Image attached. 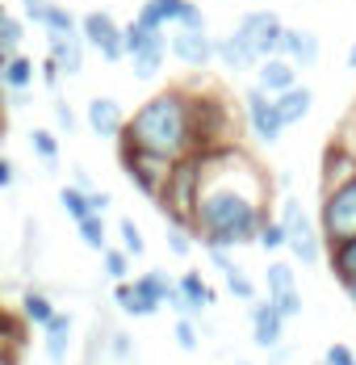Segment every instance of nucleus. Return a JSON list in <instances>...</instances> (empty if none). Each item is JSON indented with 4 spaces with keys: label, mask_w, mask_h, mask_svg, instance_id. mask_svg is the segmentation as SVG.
Listing matches in <instances>:
<instances>
[{
    "label": "nucleus",
    "mask_w": 356,
    "mask_h": 365,
    "mask_svg": "<svg viewBox=\"0 0 356 365\" xmlns=\"http://www.w3.org/2000/svg\"><path fill=\"white\" fill-rule=\"evenodd\" d=\"M214 63H222L226 72L239 76V72H251L256 68V55L235 34H226V38H214Z\"/></svg>",
    "instance_id": "21"
},
{
    "label": "nucleus",
    "mask_w": 356,
    "mask_h": 365,
    "mask_svg": "<svg viewBox=\"0 0 356 365\" xmlns=\"http://www.w3.org/2000/svg\"><path fill=\"white\" fill-rule=\"evenodd\" d=\"M51 106H55V118H59V126H63V130H75V113H71V106L63 101V97H59V93H55V101H51Z\"/></svg>",
    "instance_id": "39"
},
{
    "label": "nucleus",
    "mask_w": 356,
    "mask_h": 365,
    "mask_svg": "<svg viewBox=\"0 0 356 365\" xmlns=\"http://www.w3.org/2000/svg\"><path fill=\"white\" fill-rule=\"evenodd\" d=\"M84 122H88L93 135H101V139H117L122 126H126V110H122L113 97H93V101L84 106Z\"/></svg>",
    "instance_id": "14"
},
{
    "label": "nucleus",
    "mask_w": 356,
    "mask_h": 365,
    "mask_svg": "<svg viewBox=\"0 0 356 365\" xmlns=\"http://www.w3.org/2000/svg\"><path fill=\"white\" fill-rule=\"evenodd\" d=\"M117 155H122L126 177L139 185L147 197H159V189L168 181V168H172V164H164V160H155V155H147V151H135V147H126V143H117Z\"/></svg>",
    "instance_id": "10"
},
{
    "label": "nucleus",
    "mask_w": 356,
    "mask_h": 365,
    "mask_svg": "<svg viewBox=\"0 0 356 365\" xmlns=\"http://www.w3.org/2000/svg\"><path fill=\"white\" fill-rule=\"evenodd\" d=\"M42 331H46V357L55 365H63L68 361V349H71V315L55 311V315L42 324Z\"/></svg>",
    "instance_id": "22"
},
{
    "label": "nucleus",
    "mask_w": 356,
    "mask_h": 365,
    "mask_svg": "<svg viewBox=\"0 0 356 365\" xmlns=\"http://www.w3.org/2000/svg\"><path fill=\"white\" fill-rule=\"evenodd\" d=\"M46 55L59 63V72L63 76H80V68H84V38H80V30L46 34Z\"/></svg>",
    "instance_id": "17"
},
{
    "label": "nucleus",
    "mask_w": 356,
    "mask_h": 365,
    "mask_svg": "<svg viewBox=\"0 0 356 365\" xmlns=\"http://www.w3.org/2000/svg\"><path fill=\"white\" fill-rule=\"evenodd\" d=\"M75 231H80V240H84V248H93V252H101L109 240H105V215H84V219L75 222Z\"/></svg>",
    "instance_id": "29"
},
{
    "label": "nucleus",
    "mask_w": 356,
    "mask_h": 365,
    "mask_svg": "<svg viewBox=\"0 0 356 365\" xmlns=\"http://www.w3.org/2000/svg\"><path fill=\"white\" fill-rule=\"evenodd\" d=\"M348 68H352V72H356V42H352V46H348Z\"/></svg>",
    "instance_id": "43"
},
{
    "label": "nucleus",
    "mask_w": 356,
    "mask_h": 365,
    "mask_svg": "<svg viewBox=\"0 0 356 365\" xmlns=\"http://www.w3.org/2000/svg\"><path fill=\"white\" fill-rule=\"evenodd\" d=\"M244 118H248V126H251V135H256V143H264V147L281 143L285 126H281V118H277L273 97H268L264 88H256V84H251L248 93H244Z\"/></svg>",
    "instance_id": "9"
},
{
    "label": "nucleus",
    "mask_w": 356,
    "mask_h": 365,
    "mask_svg": "<svg viewBox=\"0 0 356 365\" xmlns=\"http://www.w3.org/2000/svg\"><path fill=\"white\" fill-rule=\"evenodd\" d=\"M30 147H34V155L42 160V164H59V135L55 130H46V126H38V130H30Z\"/></svg>",
    "instance_id": "28"
},
{
    "label": "nucleus",
    "mask_w": 356,
    "mask_h": 365,
    "mask_svg": "<svg viewBox=\"0 0 356 365\" xmlns=\"http://www.w3.org/2000/svg\"><path fill=\"white\" fill-rule=\"evenodd\" d=\"M327 365H356V353L348 344H331L327 349Z\"/></svg>",
    "instance_id": "40"
},
{
    "label": "nucleus",
    "mask_w": 356,
    "mask_h": 365,
    "mask_svg": "<svg viewBox=\"0 0 356 365\" xmlns=\"http://www.w3.org/2000/svg\"><path fill=\"white\" fill-rule=\"evenodd\" d=\"M177 344L184 349V353H193V349H197V328L189 324V315H180V319H177Z\"/></svg>",
    "instance_id": "38"
},
{
    "label": "nucleus",
    "mask_w": 356,
    "mask_h": 365,
    "mask_svg": "<svg viewBox=\"0 0 356 365\" xmlns=\"http://www.w3.org/2000/svg\"><path fill=\"white\" fill-rule=\"evenodd\" d=\"M59 206L68 210L71 222H80L84 215H93V210H88V193H84V189H75V185H63V189H59Z\"/></svg>",
    "instance_id": "31"
},
{
    "label": "nucleus",
    "mask_w": 356,
    "mask_h": 365,
    "mask_svg": "<svg viewBox=\"0 0 356 365\" xmlns=\"http://www.w3.org/2000/svg\"><path fill=\"white\" fill-rule=\"evenodd\" d=\"M273 106H277L281 126L289 130V126H298V122L310 113V106H315V88H306V84H293V88H285V93H277V97H273Z\"/></svg>",
    "instance_id": "18"
},
{
    "label": "nucleus",
    "mask_w": 356,
    "mask_h": 365,
    "mask_svg": "<svg viewBox=\"0 0 356 365\" xmlns=\"http://www.w3.org/2000/svg\"><path fill=\"white\" fill-rule=\"evenodd\" d=\"M38 76H42V84H46V93L55 97V93H59V84H63V72H59V63H55L51 55L42 59V68H38Z\"/></svg>",
    "instance_id": "37"
},
{
    "label": "nucleus",
    "mask_w": 356,
    "mask_h": 365,
    "mask_svg": "<svg viewBox=\"0 0 356 365\" xmlns=\"http://www.w3.org/2000/svg\"><path fill=\"white\" fill-rule=\"evenodd\" d=\"M256 244H260L264 252H281V248H285L281 222H277V219H264V222H260V231H256Z\"/></svg>",
    "instance_id": "33"
},
{
    "label": "nucleus",
    "mask_w": 356,
    "mask_h": 365,
    "mask_svg": "<svg viewBox=\"0 0 356 365\" xmlns=\"http://www.w3.org/2000/svg\"><path fill=\"white\" fill-rule=\"evenodd\" d=\"M21 17L42 26L46 34H68V30H75V13H68L55 0H21Z\"/></svg>",
    "instance_id": "15"
},
{
    "label": "nucleus",
    "mask_w": 356,
    "mask_h": 365,
    "mask_svg": "<svg viewBox=\"0 0 356 365\" xmlns=\"http://www.w3.org/2000/svg\"><path fill=\"white\" fill-rule=\"evenodd\" d=\"M268 302L277 307V315H281V319L302 315V294H298V282H293V269L281 264V260H273V264H268Z\"/></svg>",
    "instance_id": "12"
},
{
    "label": "nucleus",
    "mask_w": 356,
    "mask_h": 365,
    "mask_svg": "<svg viewBox=\"0 0 356 365\" xmlns=\"http://www.w3.org/2000/svg\"><path fill=\"white\" fill-rule=\"evenodd\" d=\"M34 76H38V63L26 55V51H13V55L0 63V84L13 88V93H30Z\"/></svg>",
    "instance_id": "20"
},
{
    "label": "nucleus",
    "mask_w": 356,
    "mask_h": 365,
    "mask_svg": "<svg viewBox=\"0 0 356 365\" xmlns=\"http://www.w3.org/2000/svg\"><path fill=\"white\" fill-rule=\"evenodd\" d=\"M135 17H139L142 26H155V30H172V26H184V30H210L201 4H193V0H142Z\"/></svg>",
    "instance_id": "7"
},
{
    "label": "nucleus",
    "mask_w": 356,
    "mask_h": 365,
    "mask_svg": "<svg viewBox=\"0 0 356 365\" xmlns=\"http://www.w3.org/2000/svg\"><path fill=\"white\" fill-rule=\"evenodd\" d=\"M135 290H139L142 298H147V302L159 311V307H164V298H168V290H172V282H168V277L155 269V273H142V277H135Z\"/></svg>",
    "instance_id": "27"
},
{
    "label": "nucleus",
    "mask_w": 356,
    "mask_h": 365,
    "mask_svg": "<svg viewBox=\"0 0 356 365\" xmlns=\"http://www.w3.org/2000/svg\"><path fill=\"white\" fill-rule=\"evenodd\" d=\"M113 302L126 311V315H135V319H147V315H155V307L135 290V282H117V290H113Z\"/></svg>",
    "instance_id": "26"
},
{
    "label": "nucleus",
    "mask_w": 356,
    "mask_h": 365,
    "mask_svg": "<svg viewBox=\"0 0 356 365\" xmlns=\"http://www.w3.org/2000/svg\"><path fill=\"white\" fill-rule=\"evenodd\" d=\"M168 55L184 63V68H210L214 63V38L210 30H184V26H172L168 30Z\"/></svg>",
    "instance_id": "11"
},
{
    "label": "nucleus",
    "mask_w": 356,
    "mask_h": 365,
    "mask_svg": "<svg viewBox=\"0 0 356 365\" xmlns=\"http://www.w3.org/2000/svg\"><path fill=\"white\" fill-rule=\"evenodd\" d=\"M75 30H80V38H84V46H93L105 63H122V59H126L117 17H109V13H101V9H93V13H84V17L75 21Z\"/></svg>",
    "instance_id": "8"
},
{
    "label": "nucleus",
    "mask_w": 356,
    "mask_h": 365,
    "mask_svg": "<svg viewBox=\"0 0 356 365\" xmlns=\"http://www.w3.org/2000/svg\"><path fill=\"white\" fill-rule=\"evenodd\" d=\"M122 51L130 59V68L139 80H155L168 63V30H155V26H142L139 17L122 26Z\"/></svg>",
    "instance_id": "3"
},
{
    "label": "nucleus",
    "mask_w": 356,
    "mask_h": 365,
    "mask_svg": "<svg viewBox=\"0 0 356 365\" xmlns=\"http://www.w3.org/2000/svg\"><path fill=\"white\" fill-rule=\"evenodd\" d=\"M281 55L298 68V72H306V68H315L323 55V42L315 30H302V26H285L281 34Z\"/></svg>",
    "instance_id": "13"
},
{
    "label": "nucleus",
    "mask_w": 356,
    "mask_h": 365,
    "mask_svg": "<svg viewBox=\"0 0 356 365\" xmlns=\"http://www.w3.org/2000/svg\"><path fill=\"white\" fill-rule=\"evenodd\" d=\"M281 231H285V248L298 256L302 264H319L323 260V235L315 231V222L306 215V206H302V197H285L281 206Z\"/></svg>",
    "instance_id": "5"
},
{
    "label": "nucleus",
    "mask_w": 356,
    "mask_h": 365,
    "mask_svg": "<svg viewBox=\"0 0 356 365\" xmlns=\"http://www.w3.org/2000/svg\"><path fill=\"white\" fill-rule=\"evenodd\" d=\"M331 269L340 273L344 290L352 294V302H356V235L344 240V244H331Z\"/></svg>",
    "instance_id": "24"
},
{
    "label": "nucleus",
    "mask_w": 356,
    "mask_h": 365,
    "mask_svg": "<svg viewBox=\"0 0 356 365\" xmlns=\"http://www.w3.org/2000/svg\"><path fill=\"white\" fill-rule=\"evenodd\" d=\"M177 290H180V302H184V315L214 307V290L206 286V277H201V273H184V277L177 282Z\"/></svg>",
    "instance_id": "23"
},
{
    "label": "nucleus",
    "mask_w": 356,
    "mask_h": 365,
    "mask_svg": "<svg viewBox=\"0 0 356 365\" xmlns=\"http://www.w3.org/2000/svg\"><path fill=\"white\" fill-rule=\"evenodd\" d=\"M319 235L327 244H344L356 235V173L348 181L331 185L323 193V210H319Z\"/></svg>",
    "instance_id": "4"
},
{
    "label": "nucleus",
    "mask_w": 356,
    "mask_h": 365,
    "mask_svg": "<svg viewBox=\"0 0 356 365\" xmlns=\"http://www.w3.org/2000/svg\"><path fill=\"white\" fill-rule=\"evenodd\" d=\"M117 143L147 151L164 164H177L180 155L201 151V135H197V93L189 88H164L155 97H147L139 110L126 118Z\"/></svg>",
    "instance_id": "2"
},
{
    "label": "nucleus",
    "mask_w": 356,
    "mask_h": 365,
    "mask_svg": "<svg viewBox=\"0 0 356 365\" xmlns=\"http://www.w3.org/2000/svg\"><path fill=\"white\" fill-rule=\"evenodd\" d=\"M117 235H122V252H126V256H142V252H147V240H142V231H139V222H135V219L117 222Z\"/></svg>",
    "instance_id": "32"
},
{
    "label": "nucleus",
    "mask_w": 356,
    "mask_h": 365,
    "mask_svg": "<svg viewBox=\"0 0 356 365\" xmlns=\"http://www.w3.org/2000/svg\"><path fill=\"white\" fill-rule=\"evenodd\" d=\"M26 34H30V21L17 17V13L0 0V46H4V51H21Z\"/></svg>",
    "instance_id": "25"
},
{
    "label": "nucleus",
    "mask_w": 356,
    "mask_h": 365,
    "mask_svg": "<svg viewBox=\"0 0 356 365\" xmlns=\"http://www.w3.org/2000/svg\"><path fill=\"white\" fill-rule=\"evenodd\" d=\"M101 260H105V277L113 282H126V273H130V256L122 252V248H101Z\"/></svg>",
    "instance_id": "34"
},
{
    "label": "nucleus",
    "mask_w": 356,
    "mask_h": 365,
    "mask_svg": "<svg viewBox=\"0 0 356 365\" xmlns=\"http://www.w3.org/2000/svg\"><path fill=\"white\" fill-rule=\"evenodd\" d=\"M231 34L239 38L251 55H256V63H260V59H268V55H281L285 21H281V13H273V9H251V13H244V17L235 21Z\"/></svg>",
    "instance_id": "6"
},
{
    "label": "nucleus",
    "mask_w": 356,
    "mask_h": 365,
    "mask_svg": "<svg viewBox=\"0 0 356 365\" xmlns=\"http://www.w3.org/2000/svg\"><path fill=\"white\" fill-rule=\"evenodd\" d=\"M251 72H256V88H264L268 97H277V93H285V88L298 84V68H293L285 55H268V59H260Z\"/></svg>",
    "instance_id": "16"
},
{
    "label": "nucleus",
    "mask_w": 356,
    "mask_h": 365,
    "mask_svg": "<svg viewBox=\"0 0 356 365\" xmlns=\"http://www.w3.org/2000/svg\"><path fill=\"white\" fill-rule=\"evenodd\" d=\"M88 210H93V215H105V210H109V193H101V189H88Z\"/></svg>",
    "instance_id": "41"
},
{
    "label": "nucleus",
    "mask_w": 356,
    "mask_h": 365,
    "mask_svg": "<svg viewBox=\"0 0 356 365\" xmlns=\"http://www.w3.org/2000/svg\"><path fill=\"white\" fill-rule=\"evenodd\" d=\"M0 365H9V361H4V357H0Z\"/></svg>",
    "instance_id": "44"
},
{
    "label": "nucleus",
    "mask_w": 356,
    "mask_h": 365,
    "mask_svg": "<svg viewBox=\"0 0 356 365\" xmlns=\"http://www.w3.org/2000/svg\"><path fill=\"white\" fill-rule=\"evenodd\" d=\"M21 311H26V319H30V324H38V328H42V324L55 315V302H51L46 294L30 290V294H21Z\"/></svg>",
    "instance_id": "30"
},
{
    "label": "nucleus",
    "mask_w": 356,
    "mask_h": 365,
    "mask_svg": "<svg viewBox=\"0 0 356 365\" xmlns=\"http://www.w3.org/2000/svg\"><path fill=\"white\" fill-rule=\"evenodd\" d=\"M281 328H285V319L277 315L273 302H256L251 307V340L260 349H277L281 344Z\"/></svg>",
    "instance_id": "19"
},
{
    "label": "nucleus",
    "mask_w": 356,
    "mask_h": 365,
    "mask_svg": "<svg viewBox=\"0 0 356 365\" xmlns=\"http://www.w3.org/2000/svg\"><path fill=\"white\" fill-rule=\"evenodd\" d=\"M13 181H17V168H13V160H9V155H0V189H9Z\"/></svg>",
    "instance_id": "42"
},
{
    "label": "nucleus",
    "mask_w": 356,
    "mask_h": 365,
    "mask_svg": "<svg viewBox=\"0 0 356 365\" xmlns=\"http://www.w3.org/2000/svg\"><path fill=\"white\" fill-rule=\"evenodd\" d=\"M168 248L177 256H189L193 240H189V227H184V222H172V227H168Z\"/></svg>",
    "instance_id": "36"
},
{
    "label": "nucleus",
    "mask_w": 356,
    "mask_h": 365,
    "mask_svg": "<svg viewBox=\"0 0 356 365\" xmlns=\"http://www.w3.org/2000/svg\"><path fill=\"white\" fill-rule=\"evenodd\" d=\"M264 215V181L235 143L201 151V181L193 197L189 227L206 240V248H239L256 244Z\"/></svg>",
    "instance_id": "1"
},
{
    "label": "nucleus",
    "mask_w": 356,
    "mask_h": 365,
    "mask_svg": "<svg viewBox=\"0 0 356 365\" xmlns=\"http://www.w3.org/2000/svg\"><path fill=\"white\" fill-rule=\"evenodd\" d=\"M222 277H226V290L235 294V298H244V302H251V298H256V286H251V277L239 269V264H231Z\"/></svg>",
    "instance_id": "35"
}]
</instances>
